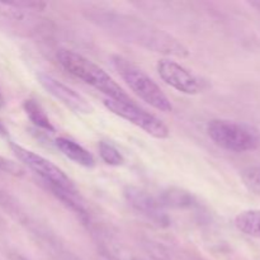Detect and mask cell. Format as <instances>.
<instances>
[{
	"instance_id": "6da1fadb",
	"label": "cell",
	"mask_w": 260,
	"mask_h": 260,
	"mask_svg": "<svg viewBox=\"0 0 260 260\" xmlns=\"http://www.w3.org/2000/svg\"><path fill=\"white\" fill-rule=\"evenodd\" d=\"M85 15L89 22L123 42L169 57L184 58L189 56L187 46L178 38L134 15L102 9L89 10Z\"/></svg>"
},
{
	"instance_id": "7a4b0ae2",
	"label": "cell",
	"mask_w": 260,
	"mask_h": 260,
	"mask_svg": "<svg viewBox=\"0 0 260 260\" xmlns=\"http://www.w3.org/2000/svg\"><path fill=\"white\" fill-rule=\"evenodd\" d=\"M56 58L63 70L103 93L104 95H107V99L123 102L131 101L119 84H117L116 80L104 69L86 58L85 56L68 48H60L56 53Z\"/></svg>"
},
{
	"instance_id": "3957f363",
	"label": "cell",
	"mask_w": 260,
	"mask_h": 260,
	"mask_svg": "<svg viewBox=\"0 0 260 260\" xmlns=\"http://www.w3.org/2000/svg\"><path fill=\"white\" fill-rule=\"evenodd\" d=\"M112 63L124 83L139 98L146 102L152 108L164 112V113H169L173 111L172 102L145 71L119 55L112 56Z\"/></svg>"
},
{
	"instance_id": "277c9868",
	"label": "cell",
	"mask_w": 260,
	"mask_h": 260,
	"mask_svg": "<svg viewBox=\"0 0 260 260\" xmlns=\"http://www.w3.org/2000/svg\"><path fill=\"white\" fill-rule=\"evenodd\" d=\"M207 134L217 146L228 151L248 152L260 147L259 129L243 122L211 119L207 123Z\"/></svg>"
},
{
	"instance_id": "5b68a950",
	"label": "cell",
	"mask_w": 260,
	"mask_h": 260,
	"mask_svg": "<svg viewBox=\"0 0 260 260\" xmlns=\"http://www.w3.org/2000/svg\"><path fill=\"white\" fill-rule=\"evenodd\" d=\"M10 149L13 154L17 156V159L22 162L23 165L28 168L30 172L38 175L42 183L45 185H51V187L63 188V189H76L74 185L73 180L61 170L57 165L53 164L46 157L15 144L10 142Z\"/></svg>"
},
{
	"instance_id": "8992f818",
	"label": "cell",
	"mask_w": 260,
	"mask_h": 260,
	"mask_svg": "<svg viewBox=\"0 0 260 260\" xmlns=\"http://www.w3.org/2000/svg\"><path fill=\"white\" fill-rule=\"evenodd\" d=\"M103 103L107 107V109H109L112 113L126 119L129 123L135 124V126L141 128L142 131H145L150 136L160 140L169 137V128L161 119L157 118L156 116H154L150 112L140 108L132 101L123 102L114 101V99H104Z\"/></svg>"
},
{
	"instance_id": "52a82bcc",
	"label": "cell",
	"mask_w": 260,
	"mask_h": 260,
	"mask_svg": "<svg viewBox=\"0 0 260 260\" xmlns=\"http://www.w3.org/2000/svg\"><path fill=\"white\" fill-rule=\"evenodd\" d=\"M156 71L161 80L177 91L196 95L205 89V81L172 58H161L156 63Z\"/></svg>"
},
{
	"instance_id": "ba28073f",
	"label": "cell",
	"mask_w": 260,
	"mask_h": 260,
	"mask_svg": "<svg viewBox=\"0 0 260 260\" xmlns=\"http://www.w3.org/2000/svg\"><path fill=\"white\" fill-rule=\"evenodd\" d=\"M37 80L40 83V85L50 95L57 99L66 108L71 109L74 113L89 114L93 112V106L89 103V101L85 96L81 95L79 91H76L71 86L63 84L62 81L57 80L55 76L41 71V73L37 74Z\"/></svg>"
},
{
	"instance_id": "9c48e42d",
	"label": "cell",
	"mask_w": 260,
	"mask_h": 260,
	"mask_svg": "<svg viewBox=\"0 0 260 260\" xmlns=\"http://www.w3.org/2000/svg\"><path fill=\"white\" fill-rule=\"evenodd\" d=\"M123 196L126 202L136 212L145 216L155 225L161 226V228H167L170 225V217L165 212V207L157 197H154L142 188L135 187V185H127L123 189Z\"/></svg>"
},
{
	"instance_id": "30bf717a",
	"label": "cell",
	"mask_w": 260,
	"mask_h": 260,
	"mask_svg": "<svg viewBox=\"0 0 260 260\" xmlns=\"http://www.w3.org/2000/svg\"><path fill=\"white\" fill-rule=\"evenodd\" d=\"M55 145L60 150L61 154L65 155L71 161L84 168H93L95 165V159L93 155L74 140L68 139V137H57L55 140Z\"/></svg>"
},
{
	"instance_id": "8fae6325",
	"label": "cell",
	"mask_w": 260,
	"mask_h": 260,
	"mask_svg": "<svg viewBox=\"0 0 260 260\" xmlns=\"http://www.w3.org/2000/svg\"><path fill=\"white\" fill-rule=\"evenodd\" d=\"M235 228L244 235L260 239V210H245L238 213L234 220Z\"/></svg>"
},
{
	"instance_id": "7c38bea8",
	"label": "cell",
	"mask_w": 260,
	"mask_h": 260,
	"mask_svg": "<svg viewBox=\"0 0 260 260\" xmlns=\"http://www.w3.org/2000/svg\"><path fill=\"white\" fill-rule=\"evenodd\" d=\"M23 111H24L29 121L37 128H41L47 132H55V127L51 123L45 109L41 107V104L37 101H35V99H25L23 102Z\"/></svg>"
},
{
	"instance_id": "4fadbf2b",
	"label": "cell",
	"mask_w": 260,
	"mask_h": 260,
	"mask_svg": "<svg viewBox=\"0 0 260 260\" xmlns=\"http://www.w3.org/2000/svg\"><path fill=\"white\" fill-rule=\"evenodd\" d=\"M157 198H159V201L165 208L190 207L194 203V197L189 192H184L182 189H175V188H169L165 192H162Z\"/></svg>"
},
{
	"instance_id": "5bb4252c",
	"label": "cell",
	"mask_w": 260,
	"mask_h": 260,
	"mask_svg": "<svg viewBox=\"0 0 260 260\" xmlns=\"http://www.w3.org/2000/svg\"><path fill=\"white\" fill-rule=\"evenodd\" d=\"M99 150V156L103 160L106 164L111 165V167H119V165L123 164L124 157L123 155L119 152V150L117 149L114 145H112L111 142L107 141H101L98 145Z\"/></svg>"
},
{
	"instance_id": "9a60e30c",
	"label": "cell",
	"mask_w": 260,
	"mask_h": 260,
	"mask_svg": "<svg viewBox=\"0 0 260 260\" xmlns=\"http://www.w3.org/2000/svg\"><path fill=\"white\" fill-rule=\"evenodd\" d=\"M241 182L249 192L260 196V167H249L240 174Z\"/></svg>"
},
{
	"instance_id": "2e32d148",
	"label": "cell",
	"mask_w": 260,
	"mask_h": 260,
	"mask_svg": "<svg viewBox=\"0 0 260 260\" xmlns=\"http://www.w3.org/2000/svg\"><path fill=\"white\" fill-rule=\"evenodd\" d=\"M0 173L12 175V177H23L24 175V169L19 164L13 161V160H9L0 155Z\"/></svg>"
},
{
	"instance_id": "e0dca14e",
	"label": "cell",
	"mask_w": 260,
	"mask_h": 260,
	"mask_svg": "<svg viewBox=\"0 0 260 260\" xmlns=\"http://www.w3.org/2000/svg\"><path fill=\"white\" fill-rule=\"evenodd\" d=\"M251 5H253V7L260 13V2H253L251 3Z\"/></svg>"
},
{
	"instance_id": "ac0fdd59",
	"label": "cell",
	"mask_w": 260,
	"mask_h": 260,
	"mask_svg": "<svg viewBox=\"0 0 260 260\" xmlns=\"http://www.w3.org/2000/svg\"><path fill=\"white\" fill-rule=\"evenodd\" d=\"M0 135H7V129L2 123H0Z\"/></svg>"
},
{
	"instance_id": "d6986e66",
	"label": "cell",
	"mask_w": 260,
	"mask_h": 260,
	"mask_svg": "<svg viewBox=\"0 0 260 260\" xmlns=\"http://www.w3.org/2000/svg\"><path fill=\"white\" fill-rule=\"evenodd\" d=\"M3 104V96H2V94H0V106H2Z\"/></svg>"
},
{
	"instance_id": "ffe728a7",
	"label": "cell",
	"mask_w": 260,
	"mask_h": 260,
	"mask_svg": "<svg viewBox=\"0 0 260 260\" xmlns=\"http://www.w3.org/2000/svg\"><path fill=\"white\" fill-rule=\"evenodd\" d=\"M111 260H119V259H117V258H112V256H111ZM135 260H137V259H135Z\"/></svg>"
}]
</instances>
